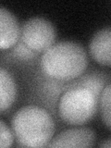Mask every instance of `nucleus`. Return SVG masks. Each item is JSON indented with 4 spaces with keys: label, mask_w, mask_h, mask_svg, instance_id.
I'll return each instance as SVG.
<instances>
[{
    "label": "nucleus",
    "mask_w": 111,
    "mask_h": 148,
    "mask_svg": "<svg viewBox=\"0 0 111 148\" xmlns=\"http://www.w3.org/2000/svg\"><path fill=\"white\" fill-rule=\"evenodd\" d=\"M87 55L82 46L71 41L54 44L45 51L41 69L46 76L58 81H71L84 72Z\"/></svg>",
    "instance_id": "nucleus-1"
},
{
    "label": "nucleus",
    "mask_w": 111,
    "mask_h": 148,
    "mask_svg": "<svg viewBox=\"0 0 111 148\" xmlns=\"http://www.w3.org/2000/svg\"><path fill=\"white\" fill-rule=\"evenodd\" d=\"M11 126L18 143L23 147L47 146L55 132L52 117L37 106H26L17 111Z\"/></svg>",
    "instance_id": "nucleus-2"
},
{
    "label": "nucleus",
    "mask_w": 111,
    "mask_h": 148,
    "mask_svg": "<svg viewBox=\"0 0 111 148\" xmlns=\"http://www.w3.org/2000/svg\"><path fill=\"white\" fill-rule=\"evenodd\" d=\"M98 96L85 87L79 86L66 91L60 97L58 114L69 125H82L95 116Z\"/></svg>",
    "instance_id": "nucleus-3"
},
{
    "label": "nucleus",
    "mask_w": 111,
    "mask_h": 148,
    "mask_svg": "<svg viewBox=\"0 0 111 148\" xmlns=\"http://www.w3.org/2000/svg\"><path fill=\"white\" fill-rule=\"evenodd\" d=\"M21 40L34 52H45L55 43V27L45 18H31L21 27Z\"/></svg>",
    "instance_id": "nucleus-4"
},
{
    "label": "nucleus",
    "mask_w": 111,
    "mask_h": 148,
    "mask_svg": "<svg viewBox=\"0 0 111 148\" xmlns=\"http://www.w3.org/2000/svg\"><path fill=\"white\" fill-rule=\"evenodd\" d=\"M95 135L89 128H72L60 132L47 145L48 147H92Z\"/></svg>",
    "instance_id": "nucleus-5"
},
{
    "label": "nucleus",
    "mask_w": 111,
    "mask_h": 148,
    "mask_svg": "<svg viewBox=\"0 0 111 148\" xmlns=\"http://www.w3.org/2000/svg\"><path fill=\"white\" fill-rule=\"evenodd\" d=\"M21 29L16 16L5 8H0V47L8 49L15 46L21 38Z\"/></svg>",
    "instance_id": "nucleus-6"
},
{
    "label": "nucleus",
    "mask_w": 111,
    "mask_h": 148,
    "mask_svg": "<svg viewBox=\"0 0 111 148\" xmlns=\"http://www.w3.org/2000/svg\"><path fill=\"white\" fill-rule=\"evenodd\" d=\"M90 54L97 63L111 66V27L96 32L90 43Z\"/></svg>",
    "instance_id": "nucleus-7"
},
{
    "label": "nucleus",
    "mask_w": 111,
    "mask_h": 148,
    "mask_svg": "<svg viewBox=\"0 0 111 148\" xmlns=\"http://www.w3.org/2000/svg\"><path fill=\"white\" fill-rule=\"evenodd\" d=\"M17 95V86L11 74L4 68L0 69V111L8 109Z\"/></svg>",
    "instance_id": "nucleus-8"
},
{
    "label": "nucleus",
    "mask_w": 111,
    "mask_h": 148,
    "mask_svg": "<svg viewBox=\"0 0 111 148\" xmlns=\"http://www.w3.org/2000/svg\"><path fill=\"white\" fill-rule=\"evenodd\" d=\"M100 113L104 124L111 130V82L106 85L101 92Z\"/></svg>",
    "instance_id": "nucleus-9"
},
{
    "label": "nucleus",
    "mask_w": 111,
    "mask_h": 148,
    "mask_svg": "<svg viewBox=\"0 0 111 148\" xmlns=\"http://www.w3.org/2000/svg\"><path fill=\"white\" fill-rule=\"evenodd\" d=\"M13 143V134L3 120L0 121V146L8 148Z\"/></svg>",
    "instance_id": "nucleus-10"
},
{
    "label": "nucleus",
    "mask_w": 111,
    "mask_h": 148,
    "mask_svg": "<svg viewBox=\"0 0 111 148\" xmlns=\"http://www.w3.org/2000/svg\"><path fill=\"white\" fill-rule=\"evenodd\" d=\"M12 52L14 56H16L17 58L21 59H32L35 56V52L31 50L22 42H21L17 46H15V48L13 49Z\"/></svg>",
    "instance_id": "nucleus-11"
},
{
    "label": "nucleus",
    "mask_w": 111,
    "mask_h": 148,
    "mask_svg": "<svg viewBox=\"0 0 111 148\" xmlns=\"http://www.w3.org/2000/svg\"><path fill=\"white\" fill-rule=\"evenodd\" d=\"M100 147H111V138L106 139V141H104L103 143H101L99 145Z\"/></svg>",
    "instance_id": "nucleus-12"
}]
</instances>
